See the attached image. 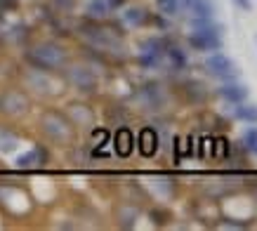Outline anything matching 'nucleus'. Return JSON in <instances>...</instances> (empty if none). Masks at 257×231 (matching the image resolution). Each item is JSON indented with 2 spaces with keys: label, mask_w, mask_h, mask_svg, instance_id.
Here are the masks:
<instances>
[{
  "label": "nucleus",
  "mask_w": 257,
  "mask_h": 231,
  "mask_svg": "<svg viewBox=\"0 0 257 231\" xmlns=\"http://www.w3.org/2000/svg\"><path fill=\"white\" fill-rule=\"evenodd\" d=\"M106 3H109L111 8H120L123 5V0H106Z\"/></svg>",
  "instance_id": "473e14b6"
},
{
  "label": "nucleus",
  "mask_w": 257,
  "mask_h": 231,
  "mask_svg": "<svg viewBox=\"0 0 257 231\" xmlns=\"http://www.w3.org/2000/svg\"><path fill=\"white\" fill-rule=\"evenodd\" d=\"M252 154H257V149H255V151H252Z\"/></svg>",
  "instance_id": "72a5a7b5"
},
{
  "label": "nucleus",
  "mask_w": 257,
  "mask_h": 231,
  "mask_svg": "<svg viewBox=\"0 0 257 231\" xmlns=\"http://www.w3.org/2000/svg\"><path fill=\"white\" fill-rule=\"evenodd\" d=\"M165 47H168V43H165L163 38H149L142 43V52H140V64L144 66V69H156L158 64H161V59L165 57Z\"/></svg>",
  "instance_id": "0eeeda50"
},
{
  "label": "nucleus",
  "mask_w": 257,
  "mask_h": 231,
  "mask_svg": "<svg viewBox=\"0 0 257 231\" xmlns=\"http://www.w3.org/2000/svg\"><path fill=\"white\" fill-rule=\"evenodd\" d=\"M165 57L170 59L172 69L182 71L184 66H187V54H184V50H182V47H177V45H168V47H165Z\"/></svg>",
  "instance_id": "a211bd4d"
},
{
  "label": "nucleus",
  "mask_w": 257,
  "mask_h": 231,
  "mask_svg": "<svg viewBox=\"0 0 257 231\" xmlns=\"http://www.w3.org/2000/svg\"><path fill=\"white\" fill-rule=\"evenodd\" d=\"M94 139H97V144H94V147L101 149L106 142H109V132L106 130H94Z\"/></svg>",
  "instance_id": "bb28decb"
},
{
  "label": "nucleus",
  "mask_w": 257,
  "mask_h": 231,
  "mask_svg": "<svg viewBox=\"0 0 257 231\" xmlns=\"http://www.w3.org/2000/svg\"><path fill=\"white\" fill-rule=\"evenodd\" d=\"M217 92H219V97H222V99H226L229 104H238V101L248 99V87H245L243 83H234V80L219 85Z\"/></svg>",
  "instance_id": "f8f14e48"
},
{
  "label": "nucleus",
  "mask_w": 257,
  "mask_h": 231,
  "mask_svg": "<svg viewBox=\"0 0 257 231\" xmlns=\"http://www.w3.org/2000/svg\"><path fill=\"white\" fill-rule=\"evenodd\" d=\"M113 149H116V156L120 158H127L135 149V135L130 128H118L116 135H113Z\"/></svg>",
  "instance_id": "9b49d317"
},
{
  "label": "nucleus",
  "mask_w": 257,
  "mask_h": 231,
  "mask_svg": "<svg viewBox=\"0 0 257 231\" xmlns=\"http://www.w3.org/2000/svg\"><path fill=\"white\" fill-rule=\"evenodd\" d=\"M26 83H29V87H33L36 92H40V94H52V83H50V78L47 76H43L40 73V69L38 71H31L29 76H26Z\"/></svg>",
  "instance_id": "dca6fc26"
},
{
  "label": "nucleus",
  "mask_w": 257,
  "mask_h": 231,
  "mask_svg": "<svg viewBox=\"0 0 257 231\" xmlns=\"http://www.w3.org/2000/svg\"><path fill=\"white\" fill-rule=\"evenodd\" d=\"M217 147L222 149V158H229V154H231V142L226 137H219L217 139Z\"/></svg>",
  "instance_id": "393cba45"
},
{
  "label": "nucleus",
  "mask_w": 257,
  "mask_h": 231,
  "mask_svg": "<svg viewBox=\"0 0 257 231\" xmlns=\"http://www.w3.org/2000/svg\"><path fill=\"white\" fill-rule=\"evenodd\" d=\"M17 8V3L15 0H0V10L5 12V10H15Z\"/></svg>",
  "instance_id": "c756f323"
},
{
  "label": "nucleus",
  "mask_w": 257,
  "mask_h": 231,
  "mask_svg": "<svg viewBox=\"0 0 257 231\" xmlns=\"http://www.w3.org/2000/svg\"><path fill=\"white\" fill-rule=\"evenodd\" d=\"M55 5H57L59 10H73L76 0H55Z\"/></svg>",
  "instance_id": "c85d7f7f"
},
{
  "label": "nucleus",
  "mask_w": 257,
  "mask_h": 231,
  "mask_svg": "<svg viewBox=\"0 0 257 231\" xmlns=\"http://www.w3.org/2000/svg\"><path fill=\"white\" fill-rule=\"evenodd\" d=\"M241 144L248 149V151H255L257 149V128H248V130L243 132Z\"/></svg>",
  "instance_id": "b1692460"
},
{
  "label": "nucleus",
  "mask_w": 257,
  "mask_h": 231,
  "mask_svg": "<svg viewBox=\"0 0 257 231\" xmlns=\"http://www.w3.org/2000/svg\"><path fill=\"white\" fill-rule=\"evenodd\" d=\"M222 224H224V226H231V229H243V226H245V222H236V219H231V217H224Z\"/></svg>",
  "instance_id": "cd10ccee"
},
{
  "label": "nucleus",
  "mask_w": 257,
  "mask_h": 231,
  "mask_svg": "<svg viewBox=\"0 0 257 231\" xmlns=\"http://www.w3.org/2000/svg\"><path fill=\"white\" fill-rule=\"evenodd\" d=\"M135 222H137V210L135 208H123L118 212V224L125 226V229H133Z\"/></svg>",
  "instance_id": "4be33fe9"
},
{
  "label": "nucleus",
  "mask_w": 257,
  "mask_h": 231,
  "mask_svg": "<svg viewBox=\"0 0 257 231\" xmlns=\"http://www.w3.org/2000/svg\"><path fill=\"white\" fill-rule=\"evenodd\" d=\"M40 128H43V132H45L52 142H57V144H69L71 139H73V123H71L64 113H59V111H47V113H43Z\"/></svg>",
  "instance_id": "20e7f679"
},
{
  "label": "nucleus",
  "mask_w": 257,
  "mask_h": 231,
  "mask_svg": "<svg viewBox=\"0 0 257 231\" xmlns=\"http://www.w3.org/2000/svg\"><path fill=\"white\" fill-rule=\"evenodd\" d=\"M123 19H125V24H130V26H142V24H147L149 15L144 8H130L123 12Z\"/></svg>",
  "instance_id": "aec40b11"
},
{
  "label": "nucleus",
  "mask_w": 257,
  "mask_h": 231,
  "mask_svg": "<svg viewBox=\"0 0 257 231\" xmlns=\"http://www.w3.org/2000/svg\"><path fill=\"white\" fill-rule=\"evenodd\" d=\"M172 151H175V165H179L182 163V139L179 137L172 139Z\"/></svg>",
  "instance_id": "a878e982"
},
{
  "label": "nucleus",
  "mask_w": 257,
  "mask_h": 231,
  "mask_svg": "<svg viewBox=\"0 0 257 231\" xmlns=\"http://www.w3.org/2000/svg\"><path fill=\"white\" fill-rule=\"evenodd\" d=\"M158 10L163 12L165 17H175L182 12V8H179V0H156Z\"/></svg>",
  "instance_id": "5701e85b"
},
{
  "label": "nucleus",
  "mask_w": 257,
  "mask_h": 231,
  "mask_svg": "<svg viewBox=\"0 0 257 231\" xmlns=\"http://www.w3.org/2000/svg\"><path fill=\"white\" fill-rule=\"evenodd\" d=\"M69 116H71V123H73V125H83V128L94 125L92 108L85 106V104H71V106H69Z\"/></svg>",
  "instance_id": "4468645a"
},
{
  "label": "nucleus",
  "mask_w": 257,
  "mask_h": 231,
  "mask_svg": "<svg viewBox=\"0 0 257 231\" xmlns=\"http://www.w3.org/2000/svg\"><path fill=\"white\" fill-rule=\"evenodd\" d=\"M17 147H19V137H17L15 132L0 130V151H3V154H10V151H15Z\"/></svg>",
  "instance_id": "412c9836"
},
{
  "label": "nucleus",
  "mask_w": 257,
  "mask_h": 231,
  "mask_svg": "<svg viewBox=\"0 0 257 231\" xmlns=\"http://www.w3.org/2000/svg\"><path fill=\"white\" fill-rule=\"evenodd\" d=\"M205 69H208L210 76L219 78V80H236V78H238V69H236V64L222 52L210 54V57L205 59Z\"/></svg>",
  "instance_id": "423d86ee"
},
{
  "label": "nucleus",
  "mask_w": 257,
  "mask_h": 231,
  "mask_svg": "<svg viewBox=\"0 0 257 231\" xmlns=\"http://www.w3.org/2000/svg\"><path fill=\"white\" fill-rule=\"evenodd\" d=\"M236 3V8H241V10H245V12H248L250 8H252V5H250V0H234Z\"/></svg>",
  "instance_id": "7c9ffc66"
},
{
  "label": "nucleus",
  "mask_w": 257,
  "mask_h": 231,
  "mask_svg": "<svg viewBox=\"0 0 257 231\" xmlns=\"http://www.w3.org/2000/svg\"><path fill=\"white\" fill-rule=\"evenodd\" d=\"M161 147V139H158V132L154 128H142L140 137H137V149L144 158H154Z\"/></svg>",
  "instance_id": "1a4fd4ad"
},
{
  "label": "nucleus",
  "mask_w": 257,
  "mask_h": 231,
  "mask_svg": "<svg viewBox=\"0 0 257 231\" xmlns=\"http://www.w3.org/2000/svg\"><path fill=\"white\" fill-rule=\"evenodd\" d=\"M111 10L113 8H111L106 0H90L87 3V17L90 19H104V17H109Z\"/></svg>",
  "instance_id": "6ab92c4d"
},
{
  "label": "nucleus",
  "mask_w": 257,
  "mask_h": 231,
  "mask_svg": "<svg viewBox=\"0 0 257 231\" xmlns=\"http://www.w3.org/2000/svg\"><path fill=\"white\" fill-rule=\"evenodd\" d=\"M140 99L147 108H161L163 106V101H165V92L161 90V85L158 83H147V85H142Z\"/></svg>",
  "instance_id": "9d476101"
},
{
  "label": "nucleus",
  "mask_w": 257,
  "mask_h": 231,
  "mask_svg": "<svg viewBox=\"0 0 257 231\" xmlns=\"http://www.w3.org/2000/svg\"><path fill=\"white\" fill-rule=\"evenodd\" d=\"M189 10L194 12L196 19H212L215 12H217V8H215V3H212V0H191Z\"/></svg>",
  "instance_id": "2eb2a0df"
},
{
  "label": "nucleus",
  "mask_w": 257,
  "mask_h": 231,
  "mask_svg": "<svg viewBox=\"0 0 257 231\" xmlns=\"http://www.w3.org/2000/svg\"><path fill=\"white\" fill-rule=\"evenodd\" d=\"M187 144H189V147H187V156H194V135H189V137H187Z\"/></svg>",
  "instance_id": "2f4dec72"
},
{
  "label": "nucleus",
  "mask_w": 257,
  "mask_h": 231,
  "mask_svg": "<svg viewBox=\"0 0 257 231\" xmlns=\"http://www.w3.org/2000/svg\"><path fill=\"white\" fill-rule=\"evenodd\" d=\"M47 151L43 147H36L33 151H29V154H24L17 158V168L19 170H33V168H40V165H45L47 163Z\"/></svg>",
  "instance_id": "ddd939ff"
},
{
  "label": "nucleus",
  "mask_w": 257,
  "mask_h": 231,
  "mask_svg": "<svg viewBox=\"0 0 257 231\" xmlns=\"http://www.w3.org/2000/svg\"><path fill=\"white\" fill-rule=\"evenodd\" d=\"M191 36H189V45L198 50V52H210V50H222V29L212 19H196L191 22Z\"/></svg>",
  "instance_id": "f03ea898"
},
{
  "label": "nucleus",
  "mask_w": 257,
  "mask_h": 231,
  "mask_svg": "<svg viewBox=\"0 0 257 231\" xmlns=\"http://www.w3.org/2000/svg\"><path fill=\"white\" fill-rule=\"evenodd\" d=\"M0 111L8 116H22L29 111V97L19 90H5L0 94Z\"/></svg>",
  "instance_id": "6e6552de"
},
{
  "label": "nucleus",
  "mask_w": 257,
  "mask_h": 231,
  "mask_svg": "<svg viewBox=\"0 0 257 231\" xmlns=\"http://www.w3.org/2000/svg\"><path fill=\"white\" fill-rule=\"evenodd\" d=\"M234 116H236V121L257 125V104H243V101H238L234 108Z\"/></svg>",
  "instance_id": "f3484780"
},
{
  "label": "nucleus",
  "mask_w": 257,
  "mask_h": 231,
  "mask_svg": "<svg viewBox=\"0 0 257 231\" xmlns=\"http://www.w3.org/2000/svg\"><path fill=\"white\" fill-rule=\"evenodd\" d=\"M66 80H69L76 90L80 92H94L97 90V73H94L90 66H83V64H76V66H69L66 69Z\"/></svg>",
  "instance_id": "39448f33"
},
{
  "label": "nucleus",
  "mask_w": 257,
  "mask_h": 231,
  "mask_svg": "<svg viewBox=\"0 0 257 231\" xmlns=\"http://www.w3.org/2000/svg\"><path fill=\"white\" fill-rule=\"evenodd\" d=\"M26 59L40 71H57L66 66V59L69 54L59 43H52V40H45V43H38L36 47H31L26 52Z\"/></svg>",
  "instance_id": "f257e3e1"
},
{
  "label": "nucleus",
  "mask_w": 257,
  "mask_h": 231,
  "mask_svg": "<svg viewBox=\"0 0 257 231\" xmlns=\"http://www.w3.org/2000/svg\"><path fill=\"white\" fill-rule=\"evenodd\" d=\"M83 36L92 47L101 50V52H113V54H125V45L123 40L118 38L111 29H104V26H94V24H85L83 26Z\"/></svg>",
  "instance_id": "7ed1b4c3"
}]
</instances>
